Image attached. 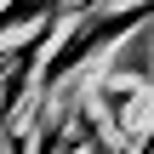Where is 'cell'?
<instances>
[{"mask_svg": "<svg viewBox=\"0 0 154 154\" xmlns=\"http://www.w3.org/2000/svg\"><path fill=\"white\" fill-rule=\"evenodd\" d=\"M154 17V0H86L74 6V23H63L46 69H40V91H57L69 74H80L91 57L114 51L126 34H137L143 23Z\"/></svg>", "mask_w": 154, "mask_h": 154, "instance_id": "1", "label": "cell"}, {"mask_svg": "<svg viewBox=\"0 0 154 154\" xmlns=\"http://www.w3.org/2000/svg\"><path fill=\"white\" fill-rule=\"evenodd\" d=\"M63 17V0H11L6 6V34H17V23H51Z\"/></svg>", "mask_w": 154, "mask_h": 154, "instance_id": "2", "label": "cell"}]
</instances>
